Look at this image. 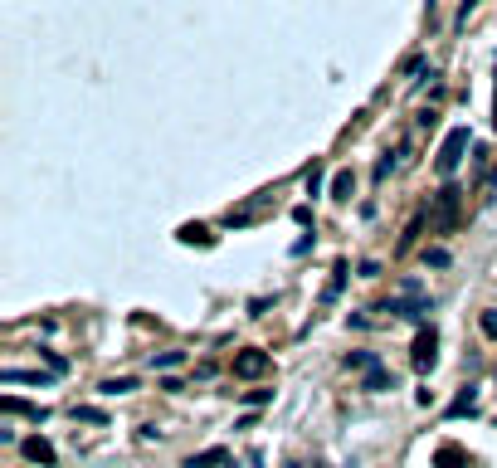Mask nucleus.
Here are the masks:
<instances>
[{"label": "nucleus", "mask_w": 497, "mask_h": 468, "mask_svg": "<svg viewBox=\"0 0 497 468\" xmlns=\"http://www.w3.org/2000/svg\"><path fill=\"white\" fill-rule=\"evenodd\" d=\"M468 142H473V137H468V127H454V132L444 137V147H439V161H434V171H439V176H454V171L463 166V152H468Z\"/></svg>", "instance_id": "obj_1"}, {"label": "nucleus", "mask_w": 497, "mask_h": 468, "mask_svg": "<svg viewBox=\"0 0 497 468\" xmlns=\"http://www.w3.org/2000/svg\"><path fill=\"white\" fill-rule=\"evenodd\" d=\"M439 366V332L434 327H419V337H414V371L429 375Z\"/></svg>", "instance_id": "obj_2"}, {"label": "nucleus", "mask_w": 497, "mask_h": 468, "mask_svg": "<svg viewBox=\"0 0 497 468\" xmlns=\"http://www.w3.org/2000/svg\"><path fill=\"white\" fill-rule=\"evenodd\" d=\"M268 366H273V361H268V352H259V347H249V352L234 356V375H239V380H259Z\"/></svg>", "instance_id": "obj_3"}, {"label": "nucleus", "mask_w": 497, "mask_h": 468, "mask_svg": "<svg viewBox=\"0 0 497 468\" xmlns=\"http://www.w3.org/2000/svg\"><path fill=\"white\" fill-rule=\"evenodd\" d=\"M20 449H25V459H29V464H44V468H54V464H59L54 444H49V439H39V434H34V439H25Z\"/></svg>", "instance_id": "obj_4"}, {"label": "nucleus", "mask_w": 497, "mask_h": 468, "mask_svg": "<svg viewBox=\"0 0 497 468\" xmlns=\"http://www.w3.org/2000/svg\"><path fill=\"white\" fill-rule=\"evenodd\" d=\"M0 410H5V415H25V420H34V424H44V420H49V410H44V405L15 400V395H5V400H0Z\"/></svg>", "instance_id": "obj_5"}, {"label": "nucleus", "mask_w": 497, "mask_h": 468, "mask_svg": "<svg viewBox=\"0 0 497 468\" xmlns=\"http://www.w3.org/2000/svg\"><path fill=\"white\" fill-rule=\"evenodd\" d=\"M346 279H351V264H346V259H341V264H336V269H332V283H327V288H322V307H332V302H336V297H341V288H346Z\"/></svg>", "instance_id": "obj_6"}, {"label": "nucleus", "mask_w": 497, "mask_h": 468, "mask_svg": "<svg viewBox=\"0 0 497 468\" xmlns=\"http://www.w3.org/2000/svg\"><path fill=\"white\" fill-rule=\"evenodd\" d=\"M361 390H371V395H381V390H395V375L386 371V366H371L366 380H361Z\"/></svg>", "instance_id": "obj_7"}, {"label": "nucleus", "mask_w": 497, "mask_h": 468, "mask_svg": "<svg viewBox=\"0 0 497 468\" xmlns=\"http://www.w3.org/2000/svg\"><path fill=\"white\" fill-rule=\"evenodd\" d=\"M434 468H468V454H463L458 444H439V454H434Z\"/></svg>", "instance_id": "obj_8"}, {"label": "nucleus", "mask_w": 497, "mask_h": 468, "mask_svg": "<svg viewBox=\"0 0 497 468\" xmlns=\"http://www.w3.org/2000/svg\"><path fill=\"white\" fill-rule=\"evenodd\" d=\"M215 464H229V449H219V444H215V449H200V454L186 459V468H215Z\"/></svg>", "instance_id": "obj_9"}, {"label": "nucleus", "mask_w": 497, "mask_h": 468, "mask_svg": "<svg viewBox=\"0 0 497 468\" xmlns=\"http://www.w3.org/2000/svg\"><path fill=\"white\" fill-rule=\"evenodd\" d=\"M463 415H478V390H473V385H468V390L449 405V420H463Z\"/></svg>", "instance_id": "obj_10"}, {"label": "nucleus", "mask_w": 497, "mask_h": 468, "mask_svg": "<svg viewBox=\"0 0 497 468\" xmlns=\"http://www.w3.org/2000/svg\"><path fill=\"white\" fill-rule=\"evenodd\" d=\"M0 380H5V385H49V375H39V371H15V366H5V371H0Z\"/></svg>", "instance_id": "obj_11"}, {"label": "nucleus", "mask_w": 497, "mask_h": 468, "mask_svg": "<svg viewBox=\"0 0 497 468\" xmlns=\"http://www.w3.org/2000/svg\"><path fill=\"white\" fill-rule=\"evenodd\" d=\"M127 390H137L132 375H112V380H102V385H98V395H107V400H112V395H127Z\"/></svg>", "instance_id": "obj_12"}, {"label": "nucleus", "mask_w": 497, "mask_h": 468, "mask_svg": "<svg viewBox=\"0 0 497 468\" xmlns=\"http://www.w3.org/2000/svg\"><path fill=\"white\" fill-rule=\"evenodd\" d=\"M351 190H356V176H351V171H336V176H332V200H351Z\"/></svg>", "instance_id": "obj_13"}, {"label": "nucleus", "mask_w": 497, "mask_h": 468, "mask_svg": "<svg viewBox=\"0 0 497 468\" xmlns=\"http://www.w3.org/2000/svg\"><path fill=\"white\" fill-rule=\"evenodd\" d=\"M176 239H181V244H210V229H205V225H181Z\"/></svg>", "instance_id": "obj_14"}, {"label": "nucleus", "mask_w": 497, "mask_h": 468, "mask_svg": "<svg viewBox=\"0 0 497 468\" xmlns=\"http://www.w3.org/2000/svg\"><path fill=\"white\" fill-rule=\"evenodd\" d=\"M186 361V352H161V356H151V371H176Z\"/></svg>", "instance_id": "obj_15"}, {"label": "nucleus", "mask_w": 497, "mask_h": 468, "mask_svg": "<svg viewBox=\"0 0 497 468\" xmlns=\"http://www.w3.org/2000/svg\"><path fill=\"white\" fill-rule=\"evenodd\" d=\"M346 366H356V371H371V366H381V356H376V352H351V356H346Z\"/></svg>", "instance_id": "obj_16"}, {"label": "nucleus", "mask_w": 497, "mask_h": 468, "mask_svg": "<svg viewBox=\"0 0 497 468\" xmlns=\"http://www.w3.org/2000/svg\"><path fill=\"white\" fill-rule=\"evenodd\" d=\"M302 186H307V195H312V200L322 195V166H317V161L307 166V176H302Z\"/></svg>", "instance_id": "obj_17"}, {"label": "nucleus", "mask_w": 497, "mask_h": 468, "mask_svg": "<svg viewBox=\"0 0 497 468\" xmlns=\"http://www.w3.org/2000/svg\"><path fill=\"white\" fill-rule=\"evenodd\" d=\"M74 420H83V424H107V415L93 410V405H74Z\"/></svg>", "instance_id": "obj_18"}, {"label": "nucleus", "mask_w": 497, "mask_h": 468, "mask_svg": "<svg viewBox=\"0 0 497 468\" xmlns=\"http://www.w3.org/2000/svg\"><path fill=\"white\" fill-rule=\"evenodd\" d=\"M424 264L429 269H449V249H424Z\"/></svg>", "instance_id": "obj_19"}, {"label": "nucleus", "mask_w": 497, "mask_h": 468, "mask_svg": "<svg viewBox=\"0 0 497 468\" xmlns=\"http://www.w3.org/2000/svg\"><path fill=\"white\" fill-rule=\"evenodd\" d=\"M273 400V390H244V405L249 410H259V405H268Z\"/></svg>", "instance_id": "obj_20"}, {"label": "nucleus", "mask_w": 497, "mask_h": 468, "mask_svg": "<svg viewBox=\"0 0 497 468\" xmlns=\"http://www.w3.org/2000/svg\"><path fill=\"white\" fill-rule=\"evenodd\" d=\"M39 356H44V361H49V371H54V375H64V371H69V361H64V356H59V352H44V347H39Z\"/></svg>", "instance_id": "obj_21"}, {"label": "nucleus", "mask_w": 497, "mask_h": 468, "mask_svg": "<svg viewBox=\"0 0 497 468\" xmlns=\"http://www.w3.org/2000/svg\"><path fill=\"white\" fill-rule=\"evenodd\" d=\"M395 166H400V152H395V156H381V161H376V181H386Z\"/></svg>", "instance_id": "obj_22"}, {"label": "nucleus", "mask_w": 497, "mask_h": 468, "mask_svg": "<svg viewBox=\"0 0 497 468\" xmlns=\"http://www.w3.org/2000/svg\"><path fill=\"white\" fill-rule=\"evenodd\" d=\"M356 279H381V264H376V259H361V264H356Z\"/></svg>", "instance_id": "obj_23"}, {"label": "nucleus", "mask_w": 497, "mask_h": 468, "mask_svg": "<svg viewBox=\"0 0 497 468\" xmlns=\"http://www.w3.org/2000/svg\"><path fill=\"white\" fill-rule=\"evenodd\" d=\"M268 302H273V297H254V302H249V317H264V312H268Z\"/></svg>", "instance_id": "obj_24"}, {"label": "nucleus", "mask_w": 497, "mask_h": 468, "mask_svg": "<svg viewBox=\"0 0 497 468\" xmlns=\"http://www.w3.org/2000/svg\"><path fill=\"white\" fill-rule=\"evenodd\" d=\"M312 244H317V239H312V234H302L298 244H293V259H302V254H307V249H312Z\"/></svg>", "instance_id": "obj_25"}, {"label": "nucleus", "mask_w": 497, "mask_h": 468, "mask_svg": "<svg viewBox=\"0 0 497 468\" xmlns=\"http://www.w3.org/2000/svg\"><path fill=\"white\" fill-rule=\"evenodd\" d=\"M483 332H488V337H497V312H483Z\"/></svg>", "instance_id": "obj_26"}, {"label": "nucleus", "mask_w": 497, "mask_h": 468, "mask_svg": "<svg viewBox=\"0 0 497 468\" xmlns=\"http://www.w3.org/2000/svg\"><path fill=\"white\" fill-rule=\"evenodd\" d=\"M293 468H302V464H293Z\"/></svg>", "instance_id": "obj_27"}, {"label": "nucleus", "mask_w": 497, "mask_h": 468, "mask_svg": "<svg viewBox=\"0 0 497 468\" xmlns=\"http://www.w3.org/2000/svg\"><path fill=\"white\" fill-rule=\"evenodd\" d=\"M229 468H234V464H229Z\"/></svg>", "instance_id": "obj_28"}]
</instances>
